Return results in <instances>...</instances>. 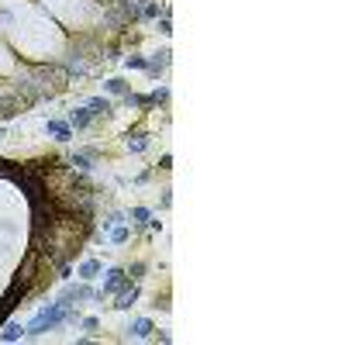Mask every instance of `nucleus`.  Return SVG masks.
Returning a JSON list of instances; mask_svg holds the SVG:
<instances>
[{
	"label": "nucleus",
	"instance_id": "obj_1",
	"mask_svg": "<svg viewBox=\"0 0 345 345\" xmlns=\"http://www.w3.org/2000/svg\"><path fill=\"white\" fill-rule=\"evenodd\" d=\"M69 317H73V314H69V307L56 300V304H49V307H42V311L35 314V321L25 328V331H28V335H45V331L59 328L63 321H69Z\"/></svg>",
	"mask_w": 345,
	"mask_h": 345
},
{
	"label": "nucleus",
	"instance_id": "obj_2",
	"mask_svg": "<svg viewBox=\"0 0 345 345\" xmlns=\"http://www.w3.org/2000/svg\"><path fill=\"white\" fill-rule=\"evenodd\" d=\"M87 297H94V300H97V290H94V286H66L63 297H59V304L73 307V304H80V300H87Z\"/></svg>",
	"mask_w": 345,
	"mask_h": 345
},
{
	"label": "nucleus",
	"instance_id": "obj_3",
	"mask_svg": "<svg viewBox=\"0 0 345 345\" xmlns=\"http://www.w3.org/2000/svg\"><path fill=\"white\" fill-rule=\"evenodd\" d=\"M125 283H128L125 269H121V266H111V269H107V283H104V290H100V297H104V293H118Z\"/></svg>",
	"mask_w": 345,
	"mask_h": 345
},
{
	"label": "nucleus",
	"instance_id": "obj_4",
	"mask_svg": "<svg viewBox=\"0 0 345 345\" xmlns=\"http://www.w3.org/2000/svg\"><path fill=\"white\" fill-rule=\"evenodd\" d=\"M45 131H49L52 138H59V142H69V138H73V125H69V121H45Z\"/></svg>",
	"mask_w": 345,
	"mask_h": 345
},
{
	"label": "nucleus",
	"instance_id": "obj_5",
	"mask_svg": "<svg viewBox=\"0 0 345 345\" xmlns=\"http://www.w3.org/2000/svg\"><path fill=\"white\" fill-rule=\"evenodd\" d=\"M152 331H156V328H152V321H149V317H138V321L128 328V335H131V338H149Z\"/></svg>",
	"mask_w": 345,
	"mask_h": 345
},
{
	"label": "nucleus",
	"instance_id": "obj_6",
	"mask_svg": "<svg viewBox=\"0 0 345 345\" xmlns=\"http://www.w3.org/2000/svg\"><path fill=\"white\" fill-rule=\"evenodd\" d=\"M90 118H94L90 107H73V111H69V125H73V128H87V125H90Z\"/></svg>",
	"mask_w": 345,
	"mask_h": 345
},
{
	"label": "nucleus",
	"instance_id": "obj_7",
	"mask_svg": "<svg viewBox=\"0 0 345 345\" xmlns=\"http://www.w3.org/2000/svg\"><path fill=\"white\" fill-rule=\"evenodd\" d=\"M166 66H169V49H162V52H156V56L149 59V73H152V76H159Z\"/></svg>",
	"mask_w": 345,
	"mask_h": 345
},
{
	"label": "nucleus",
	"instance_id": "obj_8",
	"mask_svg": "<svg viewBox=\"0 0 345 345\" xmlns=\"http://www.w3.org/2000/svg\"><path fill=\"white\" fill-rule=\"evenodd\" d=\"M87 107H90V114H94V118L111 114V100H107V97H90V100H87Z\"/></svg>",
	"mask_w": 345,
	"mask_h": 345
},
{
	"label": "nucleus",
	"instance_id": "obj_9",
	"mask_svg": "<svg viewBox=\"0 0 345 345\" xmlns=\"http://www.w3.org/2000/svg\"><path fill=\"white\" fill-rule=\"evenodd\" d=\"M97 159V149H83V152H76L73 156V166H80V169H90Z\"/></svg>",
	"mask_w": 345,
	"mask_h": 345
},
{
	"label": "nucleus",
	"instance_id": "obj_10",
	"mask_svg": "<svg viewBox=\"0 0 345 345\" xmlns=\"http://www.w3.org/2000/svg\"><path fill=\"white\" fill-rule=\"evenodd\" d=\"M80 276H83V280H97V276H100V262H97V259H87V262L80 266Z\"/></svg>",
	"mask_w": 345,
	"mask_h": 345
},
{
	"label": "nucleus",
	"instance_id": "obj_11",
	"mask_svg": "<svg viewBox=\"0 0 345 345\" xmlns=\"http://www.w3.org/2000/svg\"><path fill=\"white\" fill-rule=\"evenodd\" d=\"M128 149L131 152H145L149 149V135H128Z\"/></svg>",
	"mask_w": 345,
	"mask_h": 345
},
{
	"label": "nucleus",
	"instance_id": "obj_12",
	"mask_svg": "<svg viewBox=\"0 0 345 345\" xmlns=\"http://www.w3.org/2000/svg\"><path fill=\"white\" fill-rule=\"evenodd\" d=\"M21 335H25V328H21V324H14V321H11V324H7V328H4V335H0V338H4V342H21Z\"/></svg>",
	"mask_w": 345,
	"mask_h": 345
},
{
	"label": "nucleus",
	"instance_id": "obj_13",
	"mask_svg": "<svg viewBox=\"0 0 345 345\" xmlns=\"http://www.w3.org/2000/svg\"><path fill=\"white\" fill-rule=\"evenodd\" d=\"M128 218L135 221V224H149V218H152V211L149 207H131V214Z\"/></svg>",
	"mask_w": 345,
	"mask_h": 345
},
{
	"label": "nucleus",
	"instance_id": "obj_14",
	"mask_svg": "<svg viewBox=\"0 0 345 345\" xmlns=\"http://www.w3.org/2000/svg\"><path fill=\"white\" fill-rule=\"evenodd\" d=\"M104 87H107V94H121V97L128 94V83H125V80H107Z\"/></svg>",
	"mask_w": 345,
	"mask_h": 345
},
{
	"label": "nucleus",
	"instance_id": "obj_15",
	"mask_svg": "<svg viewBox=\"0 0 345 345\" xmlns=\"http://www.w3.org/2000/svg\"><path fill=\"white\" fill-rule=\"evenodd\" d=\"M128 235H131V231H128L125 224H118V228L111 231V242H114V245H125V242H128Z\"/></svg>",
	"mask_w": 345,
	"mask_h": 345
},
{
	"label": "nucleus",
	"instance_id": "obj_16",
	"mask_svg": "<svg viewBox=\"0 0 345 345\" xmlns=\"http://www.w3.org/2000/svg\"><path fill=\"white\" fill-rule=\"evenodd\" d=\"M138 18H159V4H156V0H149V4L138 11Z\"/></svg>",
	"mask_w": 345,
	"mask_h": 345
},
{
	"label": "nucleus",
	"instance_id": "obj_17",
	"mask_svg": "<svg viewBox=\"0 0 345 345\" xmlns=\"http://www.w3.org/2000/svg\"><path fill=\"white\" fill-rule=\"evenodd\" d=\"M128 69H149V59H142V56H128Z\"/></svg>",
	"mask_w": 345,
	"mask_h": 345
},
{
	"label": "nucleus",
	"instance_id": "obj_18",
	"mask_svg": "<svg viewBox=\"0 0 345 345\" xmlns=\"http://www.w3.org/2000/svg\"><path fill=\"white\" fill-rule=\"evenodd\" d=\"M142 273H145V262H135V266H131V276H128V280H142Z\"/></svg>",
	"mask_w": 345,
	"mask_h": 345
},
{
	"label": "nucleus",
	"instance_id": "obj_19",
	"mask_svg": "<svg viewBox=\"0 0 345 345\" xmlns=\"http://www.w3.org/2000/svg\"><path fill=\"white\" fill-rule=\"evenodd\" d=\"M83 328H87V331H97V328H100V321H97V317H87V321H83Z\"/></svg>",
	"mask_w": 345,
	"mask_h": 345
}]
</instances>
